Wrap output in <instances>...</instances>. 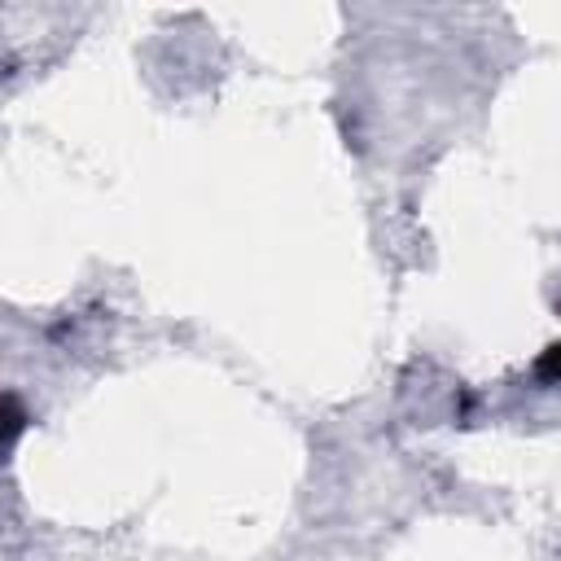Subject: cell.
<instances>
[{"mask_svg":"<svg viewBox=\"0 0 561 561\" xmlns=\"http://www.w3.org/2000/svg\"><path fill=\"white\" fill-rule=\"evenodd\" d=\"M18 430H22V412H18L9 399H0V447H4Z\"/></svg>","mask_w":561,"mask_h":561,"instance_id":"6da1fadb","label":"cell"}]
</instances>
